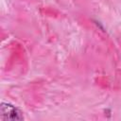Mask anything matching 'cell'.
<instances>
[{
  "instance_id": "cell-1",
  "label": "cell",
  "mask_w": 121,
  "mask_h": 121,
  "mask_svg": "<svg viewBox=\"0 0 121 121\" xmlns=\"http://www.w3.org/2000/svg\"><path fill=\"white\" fill-rule=\"evenodd\" d=\"M24 114L23 112L17 108L16 106L2 102L0 106V120L1 121H7V120H23Z\"/></svg>"
}]
</instances>
